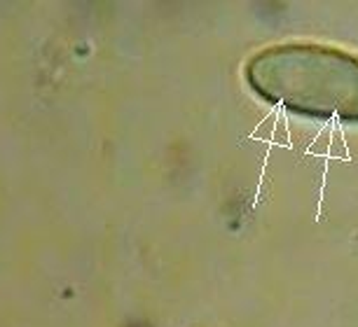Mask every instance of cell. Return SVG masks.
Wrapping results in <instances>:
<instances>
[{
  "label": "cell",
  "mask_w": 358,
  "mask_h": 327,
  "mask_svg": "<svg viewBox=\"0 0 358 327\" xmlns=\"http://www.w3.org/2000/svg\"><path fill=\"white\" fill-rule=\"evenodd\" d=\"M248 87L262 101L316 119L358 122V57L316 43H283L246 61Z\"/></svg>",
  "instance_id": "cell-1"
}]
</instances>
